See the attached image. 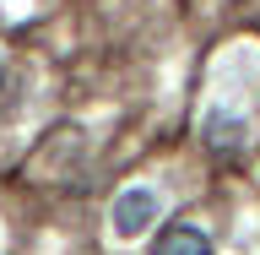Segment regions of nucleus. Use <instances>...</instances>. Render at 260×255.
Listing matches in <instances>:
<instances>
[{
    "label": "nucleus",
    "instance_id": "obj_3",
    "mask_svg": "<svg viewBox=\"0 0 260 255\" xmlns=\"http://www.w3.org/2000/svg\"><path fill=\"white\" fill-rule=\"evenodd\" d=\"M206 141H211V147H239V125H233V120L222 125V120L211 114V120H206Z\"/></svg>",
    "mask_w": 260,
    "mask_h": 255
},
{
    "label": "nucleus",
    "instance_id": "obj_4",
    "mask_svg": "<svg viewBox=\"0 0 260 255\" xmlns=\"http://www.w3.org/2000/svg\"><path fill=\"white\" fill-rule=\"evenodd\" d=\"M0 81H6V60H0Z\"/></svg>",
    "mask_w": 260,
    "mask_h": 255
},
{
    "label": "nucleus",
    "instance_id": "obj_2",
    "mask_svg": "<svg viewBox=\"0 0 260 255\" xmlns=\"http://www.w3.org/2000/svg\"><path fill=\"white\" fill-rule=\"evenodd\" d=\"M152 255H211V244H206V234H201V228L174 223V228L157 239V250H152Z\"/></svg>",
    "mask_w": 260,
    "mask_h": 255
},
{
    "label": "nucleus",
    "instance_id": "obj_1",
    "mask_svg": "<svg viewBox=\"0 0 260 255\" xmlns=\"http://www.w3.org/2000/svg\"><path fill=\"white\" fill-rule=\"evenodd\" d=\"M157 212H162V195L152 190V185H130V190H119V195H114V212H109L114 239H141L146 228L157 223Z\"/></svg>",
    "mask_w": 260,
    "mask_h": 255
}]
</instances>
